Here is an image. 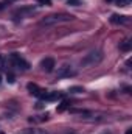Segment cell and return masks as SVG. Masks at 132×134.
Masks as SVG:
<instances>
[{"mask_svg": "<svg viewBox=\"0 0 132 134\" xmlns=\"http://www.w3.org/2000/svg\"><path fill=\"white\" fill-rule=\"evenodd\" d=\"M71 19H73L71 14H51V16L44 17L40 20V25H55V24H61V22H68Z\"/></svg>", "mask_w": 132, "mask_h": 134, "instance_id": "1", "label": "cell"}, {"mask_svg": "<svg viewBox=\"0 0 132 134\" xmlns=\"http://www.w3.org/2000/svg\"><path fill=\"white\" fill-rule=\"evenodd\" d=\"M103 61V53L101 52H90L89 55H86V58L81 61V64L84 67H87V66H97V64H99Z\"/></svg>", "mask_w": 132, "mask_h": 134, "instance_id": "2", "label": "cell"}, {"mask_svg": "<svg viewBox=\"0 0 132 134\" xmlns=\"http://www.w3.org/2000/svg\"><path fill=\"white\" fill-rule=\"evenodd\" d=\"M11 61H13V66L16 69H19V70H28L30 69V64L23 58H20V55H17V53L11 55Z\"/></svg>", "mask_w": 132, "mask_h": 134, "instance_id": "3", "label": "cell"}, {"mask_svg": "<svg viewBox=\"0 0 132 134\" xmlns=\"http://www.w3.org/2000/svg\"><path fill=\"white\" fill-rule=\"evenodd\" d=\"M28 91H30V94L31 95H34V97H37V98H47V91H44V89H40L37 84H34V83H30L28 86Z\"/></svg>", "mask_w": 132, "mask_h": 134, "instance_id": "4", "label": "cell"}, {"mask_svg": "<svg viewBox=\"0 0 132 134\" xmlns=\"http://www.w3.org/2000/svg\"><path fill=\"white\" fill-rule=\"evenodd\" d=\"M76 75V70L73 69L71 66H62L58 69V76L59 78H67V76H75Z\"/></svg>", "mask_w": 132, "mask_h": 134, "instance_id": "5", "label": "cell"}, {"mask_svg": "<svg viewBox=\"0 0 132 134\" xmlns=\"http://www.w3.org/2000/svg\"><path fill=\"white\" fill-rule=\"evenodd\" d=\"M40 67H42V70H44V72L50 73V72H53V70H55L56 63H55V59H53V58H45V59H42Z\"/></svg>", "mask_w": 132, "mask_h": 134, "instance_id": "6", "label": "cell"}, {"mask_svg": "<svg viewBox=\"0 0 132 134\" xmlns=\"http://www.w3.org/2000/svg\"><path fill=\"white\" fill-rule=\"evenodd\" d=\"M126 20H128V19H126L124 16H118V14H112V17H110V22H112V24H117V25H118V24H124Z\"/></svg>", "mask_w": 132, "mask_h": 134, "instance_id": "7", "label": "cell"}, {"mask_svg": "<svg viewBox=\"0 0 132 134\" xmlns=\"http://www.w3.org/2000/svg\"><path fill=\"white\" fill-rule=\"evenodd\" d=\"M59 98H62V94H59V92H53V94H47V98H45V100L55 101V100H59Z\"/></svg>", "mask_w": 132, "mask_h": 134, "instance_id": "8", "label": "cell"}, {"mask_svg": "<svg viewBox=\"0 0 132 134\" xmlns=\"http://www.w3.org/2000/svg\"><path fill=\"white\" fill-rule=\"evenodd\" d=\"M131 47H132V42H131V41H124V42L120 45V48H121L123 52H129V50H131Z\"/></svg>", "mask_w": 132, "mask_h": 134, "instance_id": "9", "label": "cell"}, {"mask_svg": "<svg viewBox=\"0 0 132 134\" xmlns=\"http://www.w3.org/2000/svg\"><path fill=\"white\" fill-rule=\"evenodd\" d=\"M67 108H70V101H67V100H64L59 106H58V112H62V111H65Z\"/></svg>", "mask_w": 132, "mask_h": 134, "instance_id": "10", "label": "cell"}, {"mask_svg": "<svg viewBox=\"0 0 132 134\" xmlns=\"http://www.w3.org/2000/svg\"><path fill=\"white\" fill-rule=\"evenodd\" d=\"M23 134H47V131H44V130H25Z\"/></svg>", "mask_w": 132, "mask_h": 134, "instance_id": "11", "label": "cell"}, {"mask_svg": "<svg viewBox=\"0 0 132 134\" xmlns=\"http://www.w3.org/2000/svg\"><path fill=\"white\" fill-rule=\"evenodd\" d=\"M70 92H73V94H81V92H84V89L79 87V86H73V87H70Z\"/></svg>", "mask_w": 132, "mask_h": 134, "instance_id": "12", "label": "cell"}, {"mask_svg": "<svg viewBox=\"0 0 132 134\" xmlns=\"http://www.w3.org/2000/svg\"><path fill=\"white\" fill-rule=\"evenodd\" d=\"M132 0H117V5L118 6H128V5H131Z\"/></svg>", "mask_w": 132, "mask_h": 134, "instance_id": "13", "label": "cell"}, {"mask_svg": "<svg viewBox=\"0 0 132 134\" xmlns=\"http://www.w3.org/2000/svg\"><path fill=\"white\" fill-rule=\"evenodd\" d=\"M6 80H8V83H14V81H16V78H14L13 73H8V75H6Z\"/></svg>", "mask_w": 132, "mask_h": 134, "instance_id": "14", "label": "cell"}, {"mask_svg": "<svg viewBox=\"0 0 132 134\" xmlns=\"http://www.w3.org/2000/svg\"><path fill=\"white\" fill-rule=\"evenodd\" d=\"M40 5H45V6H50L51 5V0H37Z\"/></svg>", "mask_w": 132, "mask_h": 134, "instance_id": "15", "label": "cell"}, {"mask_svg": "<svg viewBox=\"0 0 132 134\" xmlns=\"http://www.w3.org/2000/svg\"><path fill=\"white\" fill-rule=\"evenodd\" d=\"M68 5H71V6H78V5H79V0H68Z\"/></svg>", "mask_w": 132, "mask_h": 134, "instance_id": "16", "label": "cell"}, {"mask_svg": "<svg viewBox=\"0 0 132 134\" xmlns=\"http://www.w3.org/2000/svg\"><path fill=\"white\" fill-rule=\"evenodd\" d=\"M5 8H6V3H5V2H0V11L5 9Z\"/></svg>", "mask_w": 132, "mask_h": 134, "instance_id": "17", "label": "cell"}, {"mask_svg": "<svg viewBox=\"0 0 132 134\" xmlns=\"http://www.w3.org/2000/svg\"><path fill=\"white\" fill-rule=\"evenodd\" d=\"M3 66H5V61H3V58L0 56V69H3Z\"/></svg>", "mask_w": 132, "mask_h": 134, "instance_id": "18", "label": "cell"}, {"mask_svg": "<svg viewBox=\"0 0 132 134\" xmlns=\"http://www.w3.org/2000/svg\"><path fill=\"white\" fill-rule=\"evenodd\" d=\"M42 106H44V104H42V101H39V103H37V104H36V108H37V109H40V108H42Z\"/></svg>", "mask_w": 132, "mask_h": 134, "instance_id": "19", "label": "cell"}, {"mask_svg": "<svg viewBox=\"0 0 132 134\" xmlns=\"http://www.w3.org/2000/svg\"><path fill=\"white\" fill-rule=\"evenodd\" d=\"M126 134H132V130H128V131H126Z\"/></svg>", "mask_w": 132, "mask_h": 134, "instance_id": "20", "label": "cell"}, {"mask_svg": "<svg viewBox=\"0 0 132 134\" xmlns=\"http://www.w3.org/2000/svg\"><path fill=\"white\" fill-rule=\"evenodd\" d=\"M0 83H2V76H0Z\"/></svg>", "mask_w": 132, "mask_h": 134, "instance_id": "21", "label": "cell"}, {"mask_svg": "<svg viewBox=\"0 0 132 134\" xmlns=\"http://www.w3.org/2000/svg\"><path fill=\"white\" fill-rule=\"evenodd\" d=\"M107 2H112V0H107Z\"/></svg>", "mask_w": 132, "mask_h": 134, "instance_id": "22", "label": "cell"}]
</instances>
